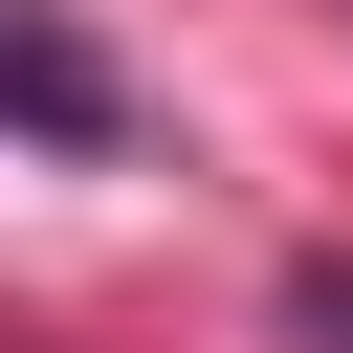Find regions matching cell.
I'll return each mask as SVG.
<instances>
[{"label":"cell","instance_id":"6da1fadb","mask_svg":"<svg viewBox=\"0 0 353 353\" xmlns=\"http://www.w3.org/2000/svg\"><path fill=\"white\" fill-rule=\"evenodd\" d=\"M0 88H22V132H44V154H110V132H132V110H110V66H88V22H66V0H22V44H0Z\"/></svg>","mask_w":353,"mask_h":353},{"label":"cell","instance_id":"7a4b0ae2","mask_svg":"<svg viewBox=\"0 0 353 353\" xmlns=\"http://www.w3.org/2000/svg\"><path fill=\"white\" fill-rule=\"evenodd\" d=\"M287 331H309V353H353V265H287Z\"/></svg>","mask_w":353,"mask_h":353}]
</instances>
